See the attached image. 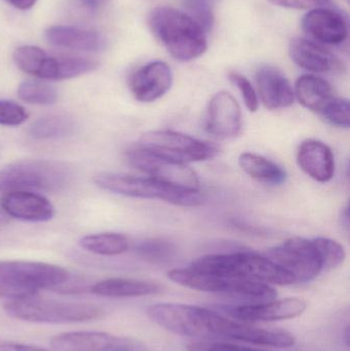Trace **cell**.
I'll return each instance as SVG.
<instances>
[{
  "mask_svg": "<svg viewBox=\"0 0 350 351\" xmlns=\"http://www.w3.org/2000/svg\"><path fill=\"white\" fill-rule=\"evenodd\" d=\"M147 315L153 323L171 333L203 340L226 339L234 324L216 311L180 303L151 305Z\"/></svg>",
  "mask_w": 350,
  "mask_h": 351,
  "instance_id": "6da1fadb",
  "label": "cell"
},
{
  "mask_svg": "<svg viewBox=\"0 0 350 351\" xmlns=\"http://www.w3.org/2000/svg\"><path fill=\"white\" fill-rule=\"evenodd\" d=\"M148 23L156 38L178 61H191L207 51V33L185 12L164 6L154 8Z\"/></svg>",
  "mask_w": 350,
  "mask_h": 351,
  "instance_id": "7a4b0ae2",
  "label": "cell"
},
{
  "mask_svg": "<svg viewBox=\"0 0 350 351\" xmlns=\"http://www.w3.org/2000/svg\"><path fill=\"white\" fill-rule=\"evenodd\" d=\"M70 280L67 269L43 262L0 261V297L31 298L40 291L62 288Z\"/></svg>",
  "mask_w": 350,
  "mask_h": 351,
  "instance_id": "3957f363",
  "label": "cell"
},
{
  "mask_svg": "<svg viewBox=\"0 0 350 351\" xmlns=\"http://www.w3.org/2000/svg\"><path fill=\"white\" fill-rule=\"evenodd\" d=\"M168 278L185 288L223 295L228 298L242 301L245 304L268 302L277 297V291L271 285L245 278L218 276L192 266L170 270Z\"/></svg>",
  "mask_w": 350,
  "mask_h": 351,
  "instance_id": "277c9868",
  "label": "cell"
},
{
  "mask_svg": "<svg viewBox=\"0 0 350 351\" xmlns=\"http://www.w3.org/2000/svg\"><path fill=\"white\" fill-rule=\"evenodd\" d=\"M191 266L228 278H245L277 286L295 284L293 276L275 262L264 255L250 252L203 256L195 260Z\"/></svg>",
  "mask_w": 350,
  "mask_h": 351,
  "instance_id": "5b68a950",
  "label": "cell"
},
{
  "mask_svg": "<svg viewBox=\"0 0 350 351\" xmlns=\"http://www.w3.org/2000/svg\"><path fill=\"white\" fill-rule=\"evenodd\" d=\"M73 179L66 162L53 160H16L0 170V192H58Z\"/></svg>",
  "mask_w": 350,
  "mask_h": 351,
  "instance_id": "8992f818",
  "label": "cell"
},
{
  "mask_svg": "<svg viewBox=\"0 0 350 351\" xmlns=\"http://www.w3.org/2000/svg\"><path fill=\"white\" fill-rule=\"evenodd\" d=\"M3 309L10 317L37 324L86 323L105 315L104 309L92 303L63 302L37 296L10 300Z\"/></svg>",
  "mask_w": 350,
  "mask_h": 351,
  "instance_id": "52a82bcc",
  "label": "cell"
},
{
  "mask_svg": "<svg viewBox=\"0 0 350 351\" xmlns=\"http://www.w3.org/2000/svg\"><path fill=\"white\" fill-rule=\"evenodd\" d=\"M94 182L102 189L129 197L160 199L180 206H201L203 202V196L199 191L168 185L149 176L101 173L95 176Z\"/></svg>",
  "mask_w": 350,
  "mask_h": 351,
  "instance_id": "ba28073f",
  "label": "cell"
},
{
  "mask_svg": "<svg viewBox=\"0 0 350 351\" xmlns=\"http://www.w3.org/2000/svg\"><path fill=\"white\" fill-rule=\"evenodd\" d=\"M14 61L25 73L43 80H71L90 73L99 66L95 60L51 56L34 45L18 47L14 53Z\"/></svg>",
  "mask_w": 350,
  "mask_h": 351,
  "instance_id": "9c48e42d",
  "label": "cell"
},
{
  "mask_svg": "<svg viewBox=\"0 0 350 351\" xmlns=\"http://www.w3.org/2000/svg\"><path fill=\"white\" fill-rule=\"evenodd\" d=\"M139 146L156 156L185 165L212 160L220 154L219 146L213 142L203 141L171 130L143 134Z\"/></svg>",
  "mask_w": 350,
  "mask_h": 351,
  "instance_id": "30bf717a",
  "label": "cell"
},
{
  "mask_svg": "<svg viewBox=\"0 0 350 351\" xmlns=\"http://www.w3.org/2000/svg\"><path fill=\"white\" fill-rule=\"evenodd\" d=\"M265 257L293 276L295 282H308L323 271L322 260L312 239L292 237L267 250Z\"/></svg>",
  "mask_w": 350,
  "mask_h": 351,
  "instance_id": "8fae6325",
  "label": "cell"
},
{
  "mask_svg": "<svg viewBox=\"0 0 350 351\" xmlns=\"http://www.w3.org/2000/svg\"><path fill=\"white\" fill-rule=\"evenodd\" d=\"M127 160L134 168L162 183L182 189L199 191L201 185L199 176L188 165L156 156L139 145L127 150Z\"/></svg>",
  "mask_w": 350,
  "mask_h": 351,
  "instance_id": "7c38bea8",
  "label": "cell"
},
{
  "mask_svg": "<svg viewBox=\"0 0 350 351\" xmlns=\"http://www.w3.org/2000/svg\"><path fill=\"white\" fill-rule=\"evenodd\" d=\"M207 133L220 140L232 139L242 131V110L236 99L227 92L214 95L205 119Z\"/></svg>",
  "mask_w": 350,
  "mask_h": 351,
  "instance_id": "4fadbf2b",
  "label": "cell"
},
{
  "mask_svg": "<svg viewBox=\"0 0 350 351\" xmlns=\"http://www.w3.org/2000/svg\"><path fill=\"white\" fill-rule=\"evenodd\" d=\"M51 348L53 351H135L136 343L105 332L75 331L51 338Z\"/></svg>",
  "mask_w": 350,
  "mask_h": 351,
  "instance_id": "5bb4252c",
  "label": "cell"
},
{
  "mask_svg": "<svg viewBox=\"0 0 350 351\" xmlns=\"http://www.w3.org/2000/svg\"><path fill=\"white\" fill-rule=\"evenodd\" d=\"M308 308L303 299L285 298L256 304L226 307V313L242 322H275L295 319Z\"/></svg>",
  "mask_w": 350,
  "mask_h": 351,
  "instance_id": "9a60e30c",
  "label": "cell"
},
{
  "mask_svg": "<svg viewBox=\"0 0 350 351\" xmlns=\"http://www.w3.org/2000/svg\"><path fill=\"white\" fill-rule=\"evenodd\" d=\"M304 32L324 45H338L349 37V21L338 10L330 8H316L302 20Z\"/></svg>",
  "mask_w": 350,
  "mask_h": 351,
  "instance_id": "2e32d148",
  "label": "cell"
},
{
  "mask_svg": "<svg viewBox=\"0 0 350 351\" xmlns=\"http://www.w3.org/2000/svg\"><path fill=\"white\" fill-rule=\"evenodd\" d=\"M129 84L136 100L143 103L154 102L172 88V70L164 62H151L137 70L129 78Z\"/></svg>",
  "mask_w": 350,
  "mask_h": 351,
  "instance_id": "e0dca14e",
  "label": "cell"
},
{
  "mask_svg": "<svg viewBox=\"0 0 350 351\" xmlns=\"http://www.w3.org/2000/svg\"><path fill=\"white\" fill-rule=\"evenodd\" d=\"M0 206L8 217L27 222H47L55 215L51 202L36 192H5L0 197Z\"/></svg>",
  "mask_w": 350,
  "mask_h": 351,
  "instance_id": "ac0fdd59",
  "label": "cell"
},
{
  "mask_svg": "<svg viewBox=\"0 0 350 351\" xmlns=\"http://www.w3.org/2000/svg\"><path fill=\"white\" fill-rule=\"evenodd\" d=\"M289 53L292 61L300 68L316 73H330L343 70V63L320 43L310 39L296 38L290 41Z\"/></svg>",
  "mask_w": 350,
  "mask_h": 351,
  "instance_id": "d6986e66",
  "label": "cell"
},
{
  "mask_svg": "<svg viewBox=\"0 0 350 351\" xmlns=\"http://www.w3.org/2000/svg\"><path fill=\"white\" fill-rule=\"evenodd\" d=\"M261 102L269 110L288 108L295 100L293 88L288 78L277 68L264 66L256 74Z\"/></svg>",
  "mask_w": 350,
  "mask_h": 351,
  "instance_id": "ffe728a7",
  "label": "cell"
},
{
  "mask_svg": "<svg viewBox=\"0 0 350 351\" xmlns=\"http://www.w3.org/2000/svg\"><path fill=\"white\" fill-rule=\"evenodd\" d=\"M297 164L306 175L320 183H327L334 177L335 158L327 144L308 139L300 144Z\"/></svg>",
  "mask_w": 350,
  "mask_h": 351,
  "instance_id": "44dd1931",
  "label": "cell"
},
{
  "mask_svg": "<svg viewBox=\"0 0 350 351\" xmlns=\"http://www.w3.org/2000/svg\"><path fill=\"white\" fill-rule=\"evenodd\" d=\"M45 37L53 47L73 51L97 53L106 47L104 36L97 31L69 25L51 27L45 32Z\"/></svg>",
  "mask_w": 350,
  "mask_h": 351,
  "instance_id": "7402d4cb",
  "label": "cell"
},
{
  "mask_svg": "<svg viewBox=\"0 0 350 351\" xmlns=\"http://www.w3.org/2000/svg\"><path fill=\"white\" fill-rule=\"evenodd\" d=\"M162 290V287L155 282L123 278H106L90 288L94 294L107 298H136L155 295Z\"/></svg>",
  "mask_w": 350,
  "mask_h": 351,
  "instance_id": "603a6c76",
  "label": "cell"
},
{
  "mask_svg": "<svg viewBox=\"0 0 350 351\" xmlns=\"http://www.w3.org/2000/svg\"><path fill=\"white\" fill-rule=\"evenodd\" d=\"M226 339L275 348H293L296 342L295 337L288 332L262 329L236 322L228 330Z\"/></svg>",
  "mask_w": 350,
  "mask_h": 351,
  "instance_id": "cb8c5ba5",
  "label": "cell"
},
{
  "mask_svg": "<svg viewBox=\"0 0 350 351\" xmlns=\"http://www.w3.org/2000/svg\"><path fill=\"white\" fill-rule=\"evenodd\" d=\"M294 94L302 106L318 114L336 97L334 88L327 80L314 75L298 78Z\"/></svg>",
  "mask_w": 350,
  "mask_h": 351,
  "instance_id": "d4e9b609",
  "label": "cell"
},
{
  "mask_svg": "<svg viewBox=\"0 0 350 351\" xmlns=\"http://www.w3.org/2000/svg\"><path fill=\"white\" fill-rule=\"evenodd\" d=\"M238 164L247 175L261 183L281 185L287 179V173L281 166L258 154H240Z\"/></svg>",
  "mask_w": 350,
  "mask_h": 351,
  "instance_id": "484cf974",
  "label": "cell"
},
{
  "mask_svg": "<svg viewBox=\"0 0 350 351\" xmlns=\"http://www.w3.org/2000/svg\"><path fill=\"white\" fill-rule=\"evenodd\" d=\"M75 121L65 114L40 117L29 128V135L35 140H57L72 135Z\"/></svg>",
  "mask_w": 350,
  "mask_h": 351,
  "instance_id": "4316f807",
  "label": "cell"
},
{
  "mask_svg": "<svg viewBox=\"0 0 350 351\" xmlns=\"http://www.w3.org/2000/svg\"><path fill=\"white\" fill-rule=\"evenodd\" d=\"M80 247L101 256H117L129 250V239L119 233H97L86 235L79 241Z\"/></svg>",
  "mask_w": 350,
  "mask_h": 351,
  "instance_id": "83f0119b",
  "label": "cell"
},
{
  "mask_svg": "<svg viewBox=\"0 0 350 351\" xmlns=\"http://www.w3.org/2000/svg\"><path fill=\"white\" fill-rule=\"evenodd\" d=\"M18 96L29 104L53 105L57 102L58 92L55 86L41 80H25L18 86Z\"/></svg>",
  "mask_w": 350,
  "mask_h": 351,
  "instance_id": "f1b7e54d",
  "label": "cell"
},
{
  "mask_svg": "<svg viewBox=\"0 0 350 351\" xmlns=\"http://www.w3.org/2000/svg\"><path fill=\"white\" fill-rule=\"evenodd\" d=\"M136 254L150 263H164L175 255L176 247L164 239H150L140 241L136 245Z\"/></svg>",
  "mask_w": 350,
  "mask_h": 351,
  "instance_id": "f546056e",
  "label": "cell"
},
{
  "mask_svg": "<svg viewBox=\"0 0 350 351\" xmlns=\"http://www.w3.org/2000/svg\"><path fill=\"white\" fill-rule=\"evenodd\" d=\"M312 241L322 260L323 270L335 269L345 262L347 252L338 241L327 237H316Z\"/></svg>",
  "mask_w": 350,
  "mask_h": 351,
  "instance_id": "4dcf8cb0",
  "label": "cell"
},
{
  "mask_svg": "<svg viewBox=\"0 0 350 351\" xmlns=\"http://www.w3.org/2000/svg\"><path fill=\"white\" fill-rule=\"evenodd\" d=\"M323 119L337 128H349L350 125V106L347 99L335 97L326 108L321 112Z\"/></svg>",
  "mask_w": 350,
  "mask_h": 351,
  "instance_id": "1f68e13d",
  "label": "cell"
},
{
  "mask_svg": "<svg viewBox=\"0 0 350 351\" xmlns=\"http://www.w3.org/2000/svg\"><path fill=\"white\" fill-rule=\"evenodd\" d=\"M188 16L205 31L212 30L214 24V14L211 5L205 0H188L186 2Z\"/></svg>",
  "mask_w": 350,
  "mask_h": 351,
  "instance_id": "d6a6232c",
  "label": "cell"
},
{
  "mask_svg": "<svg viewBox=\"0 0 350 351\" xmlns=\"http://www.w3.org/2000/svg\"><path fill=\"white\" fill-rule=\"evenodd\" d=\"M24 107L12 101L0 100V125L18 127L28 119Z\"/></svg>",
  "mask_w": 350,
  "mask_h": 351,
  "instance_id": "836d02e7",
  "label": "cell"
},
{
  "mask_svg": "<svg viewBox=\"0 0 350 351\" xmlns=\"http://www.w3.org/2000/svg\"><path fill=\"white\" fill-rule=\"evenodd\" d=\"M228 77H229L232 84L240 90L248 110H250L251 112H256L259 108V99L250 80L246 76L238 73V72H230Z\"/></svg>",
  "mask_w": 350,
  "mask_h": 351,
  "instance_id": "e575fe53",
  "label": "cell"
},
{
  "mask_svg": "<svg viewBox=\"0 0 350 351\" xmlns=\"http://www.w3.org/2000/svg\"><path fill=\"white\" fill-rule=\"evenodd\" d=\"M187 348H188V351H265L238 346V344L208 341L193 342Z\"/></svg>",
  "mask_w": 350,
  "mask_h": 351,
  "instance_id": "d590c367",
  "label": "cell"
},
{
  "mask_svg": "<svg viewBox=\"0 0 350 351\" xmlns=\"http://www.w3.org/2000/svg\"><path fill=\"white\" fill-rule=\"evenodd\" d=\"M275 5L282 8H296V10H308V8H323L331 0H268Z\"/></svg>",
  "mask_w": 350,
  "mask_h": 351,
  "instance_id": "8d00e7d4",
  "label": "cell"
},
{
  "mask_svg": "<svg viewBox=\"0 0 350 351\" xmlns=\"http://www.w3.org/2000/svg\"><path fill=\"white\" fill-rule=\"evenodd\" d=\"M0 351H49L38 346H29V344L18 343V342L0 340Z\"/></svg>",
  "mask_w": 350,
  "mask_h": 351,
  "instance_id": "74e56055",
  "label": "cell"
},
{
  "mask_svg": "<svg viewBox=\"0 0 350 351\" xmlns=\"http://www.w3.org/2000/svg\"><path fill=\"white\" fill-rule=\"evenodd\" d=\"M5 1L18 10H25L32 8L36 3L37 0H5Z\"/></svg>",
  "mask_w": 350,
  "mask_h": 351,
  "instance_id": "f35d334b",
  "label": "cell"
},
{
  "mask_svg": "<svg viewBox=\"0 0 350 351\" xmlns=\"http://www.w3.org/2000/svg\"><path fill=\"white\" fill-rule=\"evenodd\" d=\"M105 0H82L86 5L90 6V8H97V6L101 5Z\"/></svg>",
  "mask_w": 350,
  "mask_h": 351,
  "instance_id": "ab89813d",
  "label": "cell"
},
{
  "mask_svg": "<svg viewBox=\"0 0 350 351\" xmlns=\"http://www.w3.org/2000/svg\"><path fill=\"white\" fill-rule=\"evenodd\" d=\"M8 221H10V219H8V215L3 210H0V226L8 224Z\"/></svg>",
  "mask_w": 350,
  "mask_h": 351,
  "instance_id": "60d3db41",
  "label": "cell"
},
{
  "mask_svg": "<svg viewBox=\"0 0 350 351\" xmlns=\"http://www.w3.org/2000/svg\"><path fill=\"white\" fill-rule=\"evenodd\" d=\"M345 343H347V346L349 348V326H347V330H345Z\"/></svg>",
  "mask_w": 350,
  "mask_h": 351,
  "instance_id": "b9f144b4",
  "label": "cell"
}]
</instances>
